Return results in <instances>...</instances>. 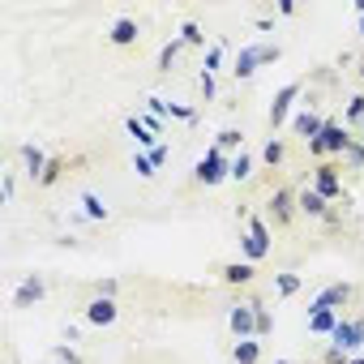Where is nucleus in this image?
<instances>
[{
  "instance_id": "f257e3e1",
  "label": "nucleus",
  "mask_w": 364,
  "mask_h": 364,
  "mask_svg": "<svg viewBox=\"0 0 364 364\" xmlns=\"http://www.w3.org/2000/svg\"><path fill=\"white\" fill-rule=\"evenodd\" d=\"M283 56V48L279 43H245L240 52H236V65H232V77L236 82H249L262 65H274Z\"/></svg>"
},
{
  "instance_id": "b1692460",
  "label": "nucleus",
  "mask_w": 364,
  "mask_h": 364,
  "mask_svg": "<svg viewBox=\"0 0 364 364\" xmlns=\"http://www.w3.org/2000/svg\"><path fill=\"white\" fill-rule=\"evenodd\" d=\"M223 52H228V43H215V48H206L202 73H219V69H223Z\"/></svg>"
},
{
  "instance_id": "4be33fe9",
  "label": "nucleus",
  "mask_w": 364,
  "mask_h": 364,
  "mask_svg": "<svg viewBox=\"0 0 364 364\" xmlns=\"http://www.w3.org/2000/svg\"><path fill=\"white\" fill-rule=\"evenodd\" d=\"M82 206H86V219H95V223H103V219H107V206H103V198H99V193H82Z\"/></svg>"
},
{
  "instance_id": "1a4fd4ad",
  "label": "nucleus",
  "mask_w": 364,
  "mask_h": 364,
  "mask_svg": "<svg viewBox=\"0 0 364 364\" xmlns=\"http://www.w3.org/2000/svg\"><path fill=\"white\" fill-rule=\"evenodd\" d=\"M228 326L236 338H257V317H253V304H232L228 309Z\"/></svg>"
},
{
  "instance_id": "aec40b11",
  "label": "nucleus",
  "mask_w": 364,
  "mask_h": 364,
  "mask_svg": "<svg viewBox=\"0 0 364 364\" xmlns=\"http://www.w3.org/2000/svg\"><path fill=\"white\" fill-rule=\"evenodd\" d=\"M124 129L133 133V141H137L141 150H154V146H159V141H154V133L141 124V116H124Z\"/></svg>"
},
{
  "instance_id": "20e7f679",
  "label": "nucleus",
  "mask_w": 364,
  "mask_h": 364,
  "mask_svg": "<svg viewBox=\"0 0 364 364\" xmlns=\"http://www.w3.org/2000/svg\"><path fill=\"white\" fill-rule=\"evenodd\" d=\"M330 343H334V347H343L347 355H355V351L364 347V317H343V321L334 326Z\"/></svg>"
},
{
  "instance_id": "a211bd4d",
  "label": "nucleus",
  "mask_w": 364,
  "mask_h": 364,
  "mask_svg": "<svg viewBox=\"0 0 364 364\" xmlns=\"http://www.w3.org/2000/svg\"><path fill=\"white\" fill-rule=\"evenodd\" d=\"M232 364H262V338H240L232 347Z\"/></svg>"
},
{
  "instance_id": "4468645a",
  "label": "nucleus",
  "mask_w": 364,
  "mask_h": 364,
  "mask_svg": "<svg viewBox=\"0 0 364 364\" xmlns=\"http://www.w3.org/2000/svg\"><path fill=\"white\" fill-rule=\"evenodd\" d=\"M351 296H355V287H351V283H330V287L313 300V313H317V309H343Z\"/></svg>"
},
{
  "instance_id": "a878e982",
  "label": "nucleus",
  "mask_w": 364,
  "mask_h": 364,
  "mask_svg": "<svg viewBox=\"0 0 364 364\" xmlns=\"http://www.w3.org/2000/svg\"><path fill=\"white\" fill-rule=\"evenodd\" d=\"M262 159H266L270 167H279V163L287 159V141H279V137H270V141H266V150H262Z\"/></svg>"
},
{
  "instance_id": "79ce46f5",
  "label": "nucleus",
  "mask_w": 364,
  "mask_h": 364,
  "mask_svg": "<svg viewBox=\"0 0 364 364\" xmlns=\"http://www.w3.org/2000/svg\"><path fill=\"white\" fill-rule=\"evenodd\" d=\"M355 73H360V82H364V60H360V65H355Z\"/></svg>"
},
{
  "instance_id": "4c0bfd02",
  "label": "nucleus",
  "mask_w": 364,
  "mask_h": 364,
  "mask_svg": "<svg viewBox=\"0 0 364 364\" xmlns=\"http://www.w3.org/2000/svg\"><path fill=\"white\" fill-rule=\"evenodd\" d=\"M141 124H146V129H150V133L159 137V129H163V116H154V112H146V116H141Z\"/></svg>"
},
{
  "instance_id": "f704fd0d",
  "label": "nucleus",
  "mask_w": 364,
  "mask_h": 364,
  "mask_svg": "<svg viewBox=\"0 0 364 364\" xmlns=\"http://www.w3.org/2000/svg\"><path fill=\"white\" fill-rule=\"evenodd\" d=\"M347 360H351V355H347L343 347H334V343H330V347H326V355H321V364H347Z\"/></svg>"
},
{
  "instance_id": "e433bc0d",
  "label": "nucleus",
  "mask_w": 364,
  "mask_h": 364,
  "mask_svg": "<svg viewBox=\"0 0 364 364\" xmlns=\"http://www.w3.org/2000/svg\"><path fill=\"white\" fill-rule=\"evenodd\" d=\"M14 193H18V180H14V176H5V180H0V198L14 202Z\"/></svg>"
},
{
  "instance_id": "423d86ee",
  "label": "nucleus",
  "mask_w": 364,
  "mask_h": 364,
  "mask_svg": "<svg viewBox=\"0 0 364 364\" xmlns=\"http://www.w3.org/2000/svg\"><path fill=\"white\" fill-rule=\"evenodd\" d=\"M304 95V86L300 82H287L274 99H270V129H279V124H287L291 120V107H296V99Z\"/></svg>"
},
{
  "instance_id": "49530a36",
  "label": "nucleus",
  "mask_w": 364,
  "mask_h": 364,
  "mask_svg": "<svg viewBox=\"0 0 364 364\" xmlns=\"http://www.w3.org/2000/svg\"><path fill=\"white\" fill-rule=\"evenodd\" d=\"M274 364H287V360H274Z\"/></svg>"
},
{
  "instance_id": "c85d7f7f",
  "label": "nucleus",
  "mask_w": 364,
  "mask_h": 364,
  "mask_svg": "<svg viewBox=\"0 0 364 364\" xmlns=\"http://www.w3.org/2000/svg\"><path fill=\"white\" fill-rule=\"evenodd\" d=\"M274 291H279L283 300H287V296H296V291H300V274H291V270H287V274H279V279H274Z\"/></svg>"
},
{
  "instance_id": "f3484780",
  "label": "nucleus",
  "mask_w": 364,
  "mask_h": 364,
  "mask_svg": "<svg viewBox=\"0 0 364 364\" xmlns=\"http://www.w3.org/2000/svg\"><path fill=\"white\" fill-rule=\"evenodd\" d=\"M343 317H338V309H317V313H309V334H334V326H338Z\"/></svg>"
},
{
  "instance_id": "dca6fc26",
  "label": "nucleus",
  "mask_w": 364,
  "mask_h": 364,
  "mask_svg": "<svg viewBox=\"0 0 364 364\" xmlns=\"http://www.w3.org/2000/svg\"><path fill=\"white\" fill-rule=\"evenodd\" d=\"M18 154H22V163H26V176L39 185V176H43V171H48V163H52V159L43 154V146H22Z\"/></svg>"
},
{
  "instance_id": "58836bf2",
  "label": "nucleus",
  "mask_w": 364,
  "mask_h": 364,
  "mask_svg": "<svg viewBox=\"0 0 364 364\" xmlns=\"http://www.w3.org/2000/svg\"><path fill=\"white\" fill-rule=\"evenodd\" d=\"M309 146V154L317 159V163H326V146H321V137H313V141H304Z\"/></svg>"
},
{
  "instance_id": "f03ea898",
  "label": "nucleus",
  "mask_w": 364,
  "mask_h": 364,
  "mask_svg": "<svg viewBox=\"0 0 364 364\" xmlns=\"http://www.w3.org/2000/svg\"><path fill=\"white\" fill-rule=\"evenodd\" d=\"M232 176V159L219 150V146H210L202 159H198V167H193V180L198 185H219V180H228Z\"/></svg>"
},
{
  "instance_id": "bb28decb",
  "label": "nucleus",
  "mask_w": 364,
  "mask_h": 364,
  "mask_svg": "<svg viewBox=\"0 0 364 364\" xmlns=\"http://www.w3.org/2000/svg\"><path fill=\"white\" fill-rule=\"evenodd\" d=\"M343 167H347V171H364V141H360V137H355L351 150L343 154Z\"/></svg>"
},
{
  "instance_id": "39448f33",
  "label": "nucleus",
  "mask_w": 364,
  "mask_h": 364,
  "mask_svg": "<svg viewBox=\"0 0 364 364\" xmlns=\"http://www.w3.org/2000/svg\"><path fill=\"white\" fill-rule=\"evenodd\" d=\"M343 167H334V163H317L313 167V189L326 198V202H338L343 198V176H338Z\"/></svg>"
},
{
  "instance_id": "5701e85b",
  "label": "nucleus",
  "mask_w": 364,
  "mask_h": 364,
  "mask_svg": "<svg viewBox=\"0 0 364 364\" xmlns=\"http://www.w3.org/2000/svg\"><path fill=\"white\" fill-rule=\"evenodd\" d=\"M180 43H185V48H206L202 26H198V22H185V26H180Z\"/></svg>"
},
{
  "instance_id": "2eb2a0df",
  "label": "nucleus",
  "mask_w": 364,
  "mask_h": 364,
  "mask_svg": "<svg viewBox=\"0 0 364 364\" xmlns=\"http://www.w3.org/2000/svg\"><path fill=\"white\" fill-rule=\"evenodd\" d=\"M219 274H223V283H232V287H249V283L257 279V266H253V262H228Z\"/></svg>"
},
{
  "instance_id": "cd10ccee",
  "label": "nucleus",
  "mask_w": 364,
  "mask_h": 364,
  "mask_svg": "<svg viewBox=\"0 0 364 364\" xmlns=\"http://www.w3.org/2000/svg\"><path fill=\"white\" fill-rule=\"evenodd\" d=\"M249 176H253V159H249V154L240 150V154L232 159V180H240V185H245V180H249Z\"/></svg>"
},
{
  "instance_id": "f8f14e48",
  "label": "nucleus",
  "mask_w": 364,
  "mask_h": 364,
  "mask_svg": "<svg viewBox=\"0 0 364 364\" xmlns=\"http://www.w3.org/2000/svg\"><path fill=\"white\" fill-rule=\"evenodd\" d=\"M48 296V283L39 279V274H31V279H22V287L14 291V309H31V304H39Z\"/></svg>"
},
{
  "instance_id": "ea45409f",
  "label": "nucleus",
  "mask_w": 364,
  "mask_h": 364,
  "mask_svg": "<svg viewBox=\"0 0 364 364\" xmlns=\"http://www.w3.org/2000/svg\"><path fill=\"white\" fill-rule=\"evenodd\" d=\"M146 154H150V163H154V167H163V163H167V146H154V150H146Z\"/></svg>"
},
{
  "instance_id": "393cba45",
  "label": "nucleus",
  "mask_w": 364,
  "mask_h": 364,
  "mask_svg": "<svg viewBox=\"0 0 364 364\" xmlns=\"http://www.w3.org/2000/svg\"><path fill=\"white\" fill-rule=\"evenodd\" d=\"M215 146H219L223 154H228V150H240V146H245V133H240V129H223V133L215 137Z\"/></svg>"
},
{
  "instance_id": "473e14b6",
  "label": "nucleus",
  "mask_w": 364,
  "mask_h": 364,
  "mask_svg": "<svg viewBox=\"0 0 364 364\" xmlns=\"http://www.w3.org/2000/svg\"><path fill=\"white\" fill-rule=\"evenodd\" d=\"M133 171H137L141 180H150V176H154V163H150V154H146V150H137V154H133Z\"/></svg>"
},
{
  "instance_id": "2f4dec72",
  "label": "nucleus",
  "mask_w": 364,
  "mask_h": 364,
  "mask_svg": "<svg viewBox=\"0 0 364 364\" xmlns=\"http://www.w3.org/2000/svg\"><path fill=\"white\" fill-rule=\"evenodd\" d=\"M60 171H65V163H60V159H52V163H48V171L39 176V189H52L56 180H60Z\"/></svg>"
},
{
  "instance_id": "412c9836",
  "label": "nucleus",
  "mask_w": 364,
  "mask_h": 364,
  "mask_svg": "<svg viewBox=\"0 0 364 364\" xmlns=\"http://www.w3.org/2000/svg\"><path fill=\"white\" fill-rule=\"evenodd\" d=\"M185 52V43H180V35L171 39V43H163L159 48V73H171V65H176V56Z\"/></svg>"
},
{
  "instance_id": "a18cd8bd",
  "label": "nucleus",
  "mask_w": 364,
  "mask_h": 364,
  "mask_svg": "<svg viewBox=\"0 0 364 364\" xmlns=\"http://www.w3.org/2000/svg\"><path fill=\"white\" fill-rule=\"evenodd\" d=\"M360 141H364V124H360Z\"/></svg>"
},
{
  "instance_id": "0eeeda50",
  "label": "nucleus",
  "mask_w": 364,
  "mask_h": 364,
  "mask_svg": "<svg viewBox=\"0 0 364 364\" xmlns=\"http://www.w3.org/2000/svg\"><path fill=\"white\" fill-rule=\"evenodd\" d=\"M296 215H300L296 193H291V189H274V193H270V202H266V219H274V228H287Z\"/></svg>"
},
{
  "instance_id": "7c9ffc66",
  "label": "nucleus",
  "mask_w": 364,
  "mask_h": 364,
  "mask_svg": "<svg viewBox=\"0 0 364 364\" xmlns=\"http://www.w3.org/2000/svg\"><path fill=\"white\" fill-rule=\"evenodd\" d=\"M253 317H257V338H266V334H270V326H274V317H270V313H266V304H257V300H253Z\"/></svg>"
},
{
  "instance_id": "6e6552de",
  "label": "nucleus",
  "mask_w": 364,
  "mask_h": 364,
  "mask_svg": "<svg viewBox=\"0 0 364 364\" xmlns=\"http://www.w3.org/2000/svg\"><path fill=\"white\" fill-rule=\"evenodd\" d=\"M351 133L343 129V124H334V120H326V129H321V146H326V159H343L347 150H351Z\"/></svg>"
},
{
  "instance_id": "c03bdc74",
  "label": "nucleus",
  "mask_w": 364,
  "mask_h": 364,
  "mask_svg": "<svg viewBox=\"0 0 364 364\" xmlns=\"http://www.w3.org/2000/svg\"><path fill=\"white\" fill-rule=\"evenodd\" d=\"M360 39H364V14H360Z\"/></svg>"
},
{
  "instance_id": "ddd939ff",
  "label": "nucleus",
  "mask_w": 364,
  "mask_h": 364,
  "mask_svg": "<svg viewBox=\"0 0 364 364\" xmlns=\"http://www.w3.org/2000/svg\"><path fill=\"white\" fill-rule=\"evenodd\" d=\"M116 317H120V309H116L112 296H95V300L86 304V321H90V326H112Z\"/></svg>"
},
{
  "instance_id": "7ed1b4c3",
  "label": "nucleus",
  "mask_w": 364,
  "mask_h": 364,
  "mask_svg": "<svg viewBox=\"0 0 364 364\" xmlns=\"http://www.w3.org/2000/svg\"><path fill=\"white\" fill-rule=\"evenodd\" d=\"M245 223H249V236H245V262L257 266V262L270 253V228H266V219H257V215L245 219Z\"/></svg>"
},
{
  "instance_id": "72a5a7b5",
  "label": "nucleus",
  "mask_w": 364,
  "mask_h": 364,
  "mask_svg": "<svg viewBox=\"0 0 364 364\" xmlns=\"http://www.w3.org/2000/svg\"><path fill=\"white\" fill-rule=\"evenodd\" d=\"M198 86H202V99H206V103L219 95V82H215V73H202V77H198Z\"/></svg>"
},
{
  "instance_id": "9b49d317",
  "label": "nucleus",
  "mask_w": 364,
  "mask_h": 364,
  "mask_svg": "<svg viewBox=\"0 0 364 364\" xmlns=\"http://www.w3.org/2000/svg\"><path fill=\"white\" fill-rule=\"evenodd\" d=\"M296 206H300L304 219H321V223H326V215H330V202H326L317 189H300V193H296Z\"/></svg>"
},
{
  "instance_id": "c9c22d12",
  "label": "nucleus",
  "mask_w": 364,
  "mask_h": 364,
  "mask_svg": "<svg viewBox=\"0 0 364 364\" xmlns=\"http://www.w3.org/2000/svg\"><path fill=\"white\" fill-rule=\"evenodd\" d=\"M56 355H60V364H82V355H77L69 343H60V347H56Z\"/></svg>"
},
{
  "instance_id": "37998d69",
  "label": "nucleus",
  "mask_w": 364,
  "mask_h": 364,
  "mask_svg": "<svg viewBox=\"0 0 364 364\" xmlns=\"http://www.w3.org/2000/svg\"><path fill=\"white\" fill-rule=\"evenodd\" d=\"M347 364H364V355H351V360H347Z\"/></svg>"
},
{
  "instance_id": "a19ab883",
  "label": "nucleus",
  "mask_w": 364,
  "mask_h": 364,
  "mask_svg": "<svg viewBox=\"0 0 364 364\" xmlns=\"http://www.w3.org/2000/svg\"><path fill=\"white\" fill-rule=\"evenodd\" d=\"M99 296H112V300H116V279H103V283H99Z\"/></svg>"
},
{
  "instance_id": "6ab92c4d",
  "label": "nucleus",
  "mask_w": 364,
  "mask_h": 364,
  "mask_svg": "<svg viewBox=\"0 0 364 364\" xmlns=\"http://www.w3.org/2000/svg\"><path fill=\"white\" fill-rule=\"evenodd\" d=\"M107 39H112L116 48H129V43H137V22H133V18H116Z\"/></svg>"
},
{
  "instance_id": "c756f323",
  "label": "nucleus",
  "mask_w": 364,
  "mask_h": 364,
  "mask_svg": "<svg viewBox=\"0 0 364 364\" xmlns=\"http://www.w3.org/2000/svg\"><path fill=\"white\" fill-rule=\"evenodd\" d=\"M347 124H355V129L364 124V95H351L347 99Z\"/></svg>"
},
{
  "instance_id": "9d476101",
  "label": "nucleus",
  "mask_w": 364,
  "mask_h": 364,
  "mask_svg": "<svg viewBox=\"0 0 364 364\" xmlns=\"http://www.w3.org/2000/svg\"><path fill=\"white\" fill-rule=\"evenodd\" d=\"M321 129H326V120H321L313 107H300V112L291 116V133H296V137H304V141L321 137Z\"/></svg>"
}]
</instances>
